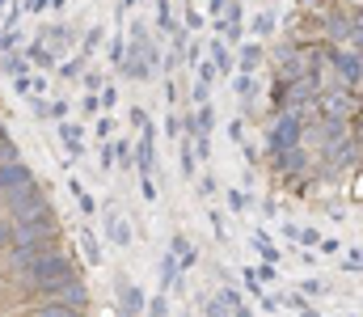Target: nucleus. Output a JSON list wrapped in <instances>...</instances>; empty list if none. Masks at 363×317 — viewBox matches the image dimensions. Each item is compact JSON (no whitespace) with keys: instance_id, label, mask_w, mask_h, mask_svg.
<instances>
[{"instance_id":"obj_5","label":"nucleus","mask_w":363,"mask_h":317,"mask_svg":"<svg viewBox=\"0 0 363 317\" xmlns=\"http://www.w3.org/2000/svg\"><path fill=\"white\" fill-rule=\"evenodd\" d=\"M300 241H308V245H321V233H313V228H300Z\"/></svg>"},{"instance_id":"obj_6","label":"nucleus","mask_w":363,"mask_h":317,"mask_svg":"<svg viewBox=\"0 0 363 317\" xmlns=\"http://www.w3.org/2000/svg\"><path fill=\"white\" fill-rule=\"evenodd\" d=\"M317 250H325V254H338V250H342V241H334V237H325V241H321Z\"/></svg>"},{"instance_id":"obj_7","label":"nucleus","mask_w":363,"mask_h":317,"mask_svg":"<svg viewBox=\"0 0 363 317\" xmlns=\"http://www.w3.org/2000/svg\"><path fill=\"white\" fill-rule=\"evenodd\" d=\"M355 110H363V85L355 89Z\"/></svg>"},{"instance_id":"obj_1","label":"nucleus","mask_w":363,"mask_h":317,"mask_svg":"<svg viewBox=\"0 0 363 317\" xmlns=\"http://www.w3.org/2000/svg\"><path fill=\"white\" fill-rule=\"evenodd\" d=\"M93 309L85 267L60 224L55 199L0 118V313Z\"/></svg>"},{"instance_id":"obj_3","label":"nucleus","mask_w":363,"mask_h":317,"mask_svg":"<svg viewBox=\"0 0 363 317\" xmlns=\"http://www.w3.org/2000/svg\"><path fill=\"white\" fill-rule=\"evenodd\" d=\"M347 267H351V271H363V250H359V245L347 254Z\"/></svg>"},{"instance_id":"obj_4","label":"nucleus","mask_w":363,"mask_h":317,"mask_svg":"<svg viewBox=\"0 0 363 317\" xmlns=\"http://www.w3.org/2000/svg\"><path fill=\"white\" fill-rule=\"evenodd\" d=\"M258 64H262V51H258V47H250V51H245V68H258Z\"/></svg>"},{"instance_id":"obj_2","label":"nucleus","mask_w":363,"mask_h":317,"mask_svg":"<svg viewBox=\"0 0 363 317\" xmlns=\"http://www.w3.org/2000/svg\"><path fill=\"white\" fill-rule=\"evenodd\" d=\"M325 64L334 68V77H338V85H347V89H359L363 85V51H347V47H338V43H330L325 38Z\"/></svg>"}]
</instances>
